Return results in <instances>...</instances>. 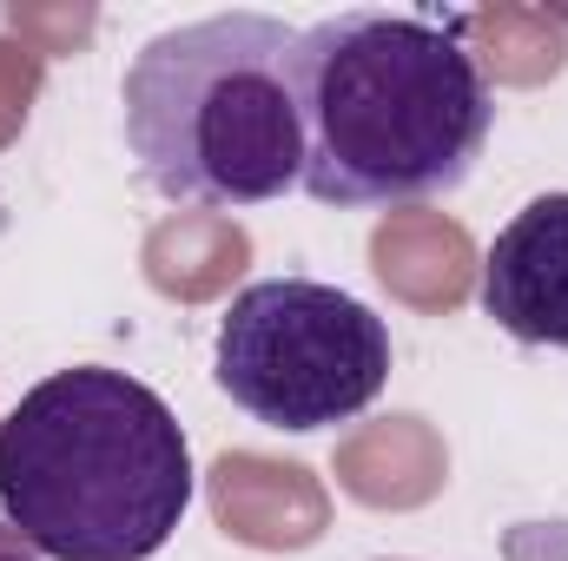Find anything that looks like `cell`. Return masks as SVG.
Returning <instances> with one entry per match:
<instances>
[{
	"label": "cell",
	"mask_w": 568,
	"mask_h": 561,
	"mask_svg": "<svg viewBox=\"0 0 568 561\" xmlns=\"http://www.w3.org/2000/svg\"><path fill=\"white\" fill-rule=\"evenodd\" d=\"M219 390L265 429H337L390 384V324L317 278L245 284L212 344Z\"/></svg>",
	"instance_id": "obj_4"
},
{
	"label": "cell",
	"mask_w": 568,
	"mask_h": 561,
	"mask_svg": "<svg viewBox=\"0 0 568 561\" xmlns=\"http://www.w3.org/2000/svg\"><path fill=\"white\" fill-rule=\"evenodd\" d=\"M0 561H40V549H33L13 522H0Z\"/></svg>",
	"instance_id": "obj_6"
},
{
	"label": "cell",
	"mask_w": 568,
	"mask_h": 561,
	"mask_svg": "<svg viewBox=\"0 0 568 561\" xmlns=\"http://www.w3.org/2000/svg\"><path fill=\"white\" fill-rule=\"evenodd\" d=\"M476 297L516 344L568 350V192L529 198L496 232Z\"/></svg>",
	"instance_id": "obj_5"
},
{
	"label": "cell",
	"mask_w": 568,
	"mask_h": 561,
	"mask_svg": "<svg viewBox=\"0 0 568 561\" xmlns=\"http://www.w3.org/2000/svg\"><path fill=\"white\" fill-rule=\"evenodd\" d=\"M304 192L317 205L449 198L496 126V93L463 20L344 7L297 33Z\"/></svg>",
	"instance_id": "obj_1"
},
{
	"label": "cell",
	"mask_w": 568,
	"mask_h": 561,
	"mask_svg": "<svg viewBox=\"0 0 568 561\" xmlns=\"http://www.w3.org/2000/svg\"><path fill=\"white\" fill-rule=\"evenodd\" d=\"M0 509L53 561H145L192 509V449L140 377L73 364L0 417Z\"/></svg>",
	"instance_id": "obj_2"
},
{
	"label": "cell",
	"mask_w": 568,
	"mask_h": 561,
	"mask_svg": "<svg viewBox=\"0 0 568 561\" xmlns=\"http://www.w3.org/2000/svg\"><path fill=\"white\" fill-rule=\"evenodd\" d=\"M126 145L172 205L252 212L304 185L297 27L212 13L152 33L120 86Z\"/></svg>",
	"instance_id": "obj_3"
}]
</instances>
